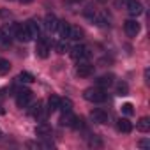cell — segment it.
<instances>
[{"instance_id":"17","label":"cell","mask_w":150,"mask_h":150,"mask_svg":"<svg viewBox=\"0 0 150 150\" xmlns=\"http://www.w3.org/2000/svg\"><path fill=\"white\" fill-rule=\"evenodd\" d=\"M35 134H37V136H42V138H48V136L51 134V127H50L48 124H39V125L35 127Z\"/></svg>"},{"instance_id":"30","label":"cell","mask_w":150,"mask_h":150,"mask_svg":"<svg viewBox=\"0 0 150 150\" xmlns=\"http://www.w3.org/2000/svg\"><path fill=\"white\" fill-rule=\"evenodd\" d=\"M139 146L148 148V146H150V141H148V139H141V141H139Z\"/></svg>"},{"instance_id":"32","label":"cell","mask_w":150,"mask_h":150,"mask_svg":"<svg viewBox=\"0 0 150 150\" xmlns=\"http://www.w3.org/2000/svg\"><path fill=\"white\" fill-rule=\"evenodd\" d=\"M20 2H21V4H30L32 0H20Z\"/></svg>"},{"instance_id":"1","label":"cell","mask_w":150,"mask_h":150,"mask_svg":"<svg viewBox=\"0 0 150 150\" xmlns=\"http://www.w3.org/2000/svg\"><path fill=\"white\" fill-rule=\"evenodd\" d=\"M83 97L87 99V101H90V103H103V101H106V92L101 88V87H90V88H87L85 92H83Z\"/></svg>"},{"instance_id":"20","label":"cell","mask_w":150,"mask_h":150,"mask_svg":"<svg viewBox=\"0 0 150 150\" xmlns=\"http://www.w3.org/2000/svg\"><path fill=\"white\" fill-rule=\"evenodd\" d=\"M58 103H60V97H57V96H51V97L48 99V111H50V113L57 111V110H58Z\"/></svg>"},{"instance_id":"28","label":"cell","mask_w":150,"mask_h":150,"mask_svg":"<svg viewBox=\"0 0 150 150\" xmlns=\"http://www.w3.org/2000/svg\"><path fill=\"white\" fill-rule=\"evenodd\" d=\"M115 6L117 7H125L127 6V0H115Z\"/></svg>"},{"instance_id":"25","label":"cell","mask_w":150,"mask_h":150,"mask_svg":"<svg viewBox=\"0 0 150 150\" xmlns=\"http://www.w3.org/2000/svg\"><path fill=\"white\" fill-rule=\"evenodd\" d=\"M57 51H58L60 55H64L65 51H69V44L65 42V39H64V41H60V42L57 44Z\"/></svg>"},{"instance_id":"4","label":"cell","mask_w":150,"mask_h":150,"mask_svg":"<svg viewBox=\"0 0 150 150\" xmlns=\"http://www.w3.org/2000/svg\"><path fill=\"white\" fill-rule=\"evenodd\" d=\"M13 30H14V37H16L18 41H21V42H28V41H32L27 25H14Z\"/></svg>"},{"instance_id":"9","label":"cell","mask_w":150,"mask_h":150,"mask_svg":"<svg viewBox=\"0 0 150 150\" xmlns=\"http://www.w3.org/2000/svg\"><path fill=\"white\" fill-rule=\"evenodd\" d=\"M25 25H27V28H28L32 39H35V37L41 35V21H39V20H30V21H27Z\"/></svg>"},{"instance_id":"14","label":"cell","mask_w":150,"mask_h":150,"mask_svg":"<svg viewBox=\"0 0 150 150\" xmlns=\"http://www.w3.org/2000/svg\"><path fill=\"white\" fill-rule=\"evenodd\" d=\"M113 80H115L113 74H104V76H99L96 80V85L97 87H110V85H113Z\"/></svg>"},{"instance_id":"27","label":"cell","mask_w":150,"mask_h":150,"mask_svg":"<svg viewBox=\"0 0 150 150\" xmlns=\"http://www.w3.org/2000/svg\"><path fill=\"white\" fill-rule=\"evenodd\" d=\"M122 113H125L127 117H129V115H132V113H134V108H132V104H131V103H125V104H122Z\"/></svg>"},{"instance_id":"2","label":"cell","mask_w":150,"mask_h":150,"mask_svg":"<svg viewBox=\"0 0 150 150\" xmlns=\"http://www.w3.org/2000/svg\"><path fill=\"white\" fill-rule=\"evenodd\" d=\"M90 50L87 48V46H74L72 50H71V57L74 58V60H78V62H85L87 58H90Z\"/></svg>"},{"instance_id":"5","label":"cell","mask_w":150,"mask_h":150,"mask_svg":"<svg viewBox=\"0 0 150 150\" xmlns=\"http://www.w3.org/2000/svg\"><path fill=\"white\" fill-rule=\"evenodd\" d=\"M76 74L80 78H88L94 74V65H90L87 62H80V65L76 67Z\"/></svg>"},{"instance_id":"12","label":"cell","mask_w":150,"mask_h":150,"mask_svg":"<svg viewBox=\"0 0 150 150\" xmlns=\"http://www.w3.org/2000/svg\"><path fill=\"white\" fill-rule=\"evenodd\" d=\"M28 113H30V117H34V118H41V117H42V101L34 103V104L30 106Z\"/></svg>"},{"instance_id":"13","label":"cell","mask_w":150,"mask_h":150,"mask_svg":"<svg viewBox=\"0 0 150 150\" xmlns=\"http://www.w3.org/2000/svg\"><path fill=\"white\" fill-rule=\"evenodd\" d=\"M117 129H118L120 132H125V134H127V132L132 131V124H131L127 118H118V120H117Z\"/></svg>"},{"instance_id":"16","label":"cell","mask_w":150,"mask_h":150,"mask_svg":"<svg viewBox=\"0 0 150 150\" xmlns=\"http://www.w3.org/2000/svg\"><path fill=\"white\" fill-rule=\"evenodd\" d=\"M136 127H138V131H141V132H148V131H150V118H148V117H141V118L138 120Z\"/></svg>"},{"instance_id":"18","label":"cell","mask_w":150,"mask_h":150,"mask_svg":"<svg viewBox=\"0 0 150 150\" xmlns=\"http://www.w3.org/2000/svg\"><path fill=\"white\" fill-rule=\"evenodd\" d=\"M58 110H62V113H69V111H72V101L67 99V97L60 99V103H58Z\"/></svg>"},{"instance_id":"15","label":"cell","mask_w":150,"mask_h":150,"mask_svg":"<svg viewBox=\"0 0 150 150\" xmlns=\"http://www.w3.org/2000/svg\"><path fill=\"white\" fill-rule=\"evenodd\" d=\"M81 37H83V30H81L80 27H76V25H71L67 39H72V41H80Z\"/></svg>"},{"instance_id":"31","label":"cell","mask_w":150,"mask_h":150,"mask_svg":"<svg viewBox=\"0 0 150 150\" xmlns=\"http://www.w3.org/2000/svg\"><path fill=\"white\" fill-rule=\"evenodd\" d=\"M0 16H2V18H7V16H11V13H7V11H0Z\"/></svg>"},{"instance_id":"6","label":"cell","mask_w":150,"mask_h":150,"mask_svg":"<svg viewBox=\"0 0 150 150\" xmlns=\"http://www.w3.org/2000/svg\"><path fill=\"white\" fill-rule=\"evenodd\" d=\"M124 30H125L127 35L136 37V35L139 34V23H138L136 20H127V21L124 23Z\"/></svg>"},{"instance_id":"26","label":"cell","mask_w":150,"mask_h":150,"mask_svg":"<svg viewBox=\"0 0 150 150\" xmlns=\"http://www.w3.org/2000/svg\"><path fill=\"white\" fill-rule=\"evenodd\" d=\"M83 122H85V120H83L81 117H74V122H72L71 127H72V129H83V125H85Z\"/></svg>"},{"instance_id":"22","label":"cell","mask_w":150,"mask_h":150,"mask_svg":"<svg viewBox=\"0 0 150 150\" xmlns=\"http://www.w3.org/2000/svg\"><path fill=\"white\" fill-rule=\"evenodd\" d=\"M18 80L21 81V83H34V76L30 72H27V71H23V72H20V76H18Z\"/></svg>"},{"instance_id":"19","label":"cell","mask_w":150,"mask_h":150,"mask_svg":"<svg viewBox=\"0 0 150 150\" xmlns=\"http://www.w3.org/2000/svg\"><path fill=\"white\" fill-rule=\"evenodd\" d=\"M69 28H71V23H67V21H58V32H60V35L64 37V39H67V35H69Z\"/></svg>"},{"instance_id":"29","label":"cell","mask_w":150,"mask_h":150,"mask_svg":"<svg viewBox=\"0 0 150 150\" xmlns=\"http://www.w3.org/2000/svg\"><path fill=\"white\" fill-rule=\"evenodd\" d=\"M94 145H97V146H101V145H103V143H101V141H99V139H97V138H96V136H94V138H92V139H90V146H94Z\"/></svg>"},{"instance_id":"33","label":"cell","mask_w":150,"mask_h":150,"mask_svg":"<svg viewBox=\"0 0 150 150\" xmlns=\"http://www.w3.org/2000/svg\"><path fill=\"white\" fill-rule=\"evenodd\" d=\"M2 37H4V32H2V28H0V41H2Z\"/></svg>"},{"instance_id":"10","label":"cell","mask_w":150,"mask_h":150,"mask_svg":"<svg viewBox=\"0 0 150 150\" xmlns=\"http://www.w3.org/2000/svg\"><path fill=\"white\" fill-rule=\"evenodd\" d=\"M44 27H46V30L48 32H57V28H58V18L55 16V14H46V18H44Z\"/></svg>"},{"instance_id":"3","label":"cell","mask_w":150,"mask_h":150,"mask_svg":"<svg viewBox=\"0 0 150 150\" xmlns=\"http://www.w3.org/2000/svg\"><path fill=\"white\" fill-rule=\"evenodd\" d=\"M30 101H32V92H30V90L21 88V90L16 92V104H18L20 108H27V106L30 104Z\"/></svg>"},{"instance_id":"8","label":"cell","mask_w":150,"mask_h":150,"mask_svg":"<svg viewBox=\"0 0 150 150\" xmlns=\"http://www.w3.org/2000/svg\"><path fill=\"white\" fill-rule=\"evenodd\" d=\"M125 9L129 11V14H131V16H139V14L143 13V6L138 2V0H127Z\"/></svg>"},{"instance_id":"11","label":"cell","mask_w":150,"mask_h":150,"mask_svg":"<svg viewBox=\"0 0 150 150\" xmlns=\"http://www.w3.org/2000/svg\"><path fill=\"white\" fill-rule=\"evenodd\" d=\"M90 117H92V120L97 122V124H106V122H108V113H106L104 110H101V108L92 110V111H90Z\"/></svg>"},{"instance_id":"24","label":"cell","mask_w":150,"mask_h":150,"mask_svg":"<svg viewBox=\"0 0 150 150\" xmlns=\"http://www.w3.org/2000/svg\"><path fill=\"white\" fill-rule=\"evenodd\" d=\"M11 71V62L6 58H0V74H7Z\"/></svg>"},{"instance_id":"34","label":"cell","mask_w":150,"mask_h":150,"mask_svg":"<svg viewBox=\"0 0 150 150\" xmlns=\"http://www.w3.org/2000/svg\"><path fill=\"white\" fill-rule=\"evenodd\" d=\"M0 138H2V131H0Z\"/></svg>"},{"instance_id":"23","label":"cell","mask_w":150,"mask_h":150,"mask_svg":"<svg viewBox=\"0 0 150 150\" xmlns=\"http://www.w3.org/2000/svg\"><path fill=\"white\" fill-rule=\"evenodd\" d=\"M117 94H118V96H122V97H124V96H127V94H129V85H127L125 81H120V83L117 85Z\"/></svg>"},{"instance_id":"21","label":"cell","mask_w":150,"mask_h":150,"mask_svg":"<svg viewBox=\"0 0 150 150\" xmlns=\"http://www.w3.org/2000/svg\"><path fill=\"white\" fill-rule=\"evenodd\" d=\"M72 122H74V115H72L71 111H69V113H64V115L60 117V125H67V127H71Z\"/></svg>"},{"instance_id":"7","label":"cell","mask_w":150,"mask_h":150,"mask_svg":"<svg viewBox=\"0 0 150 150\" xmlns=\"http://www.w3.org/2000/svg\"><path fill=\"white\" fill-rule=\"evenodd\" d=\"M35 53H37V57H41V58H48V55H50V44H48L46 39L37 41V44H35Z\"/></svg>"}]
</instances>
